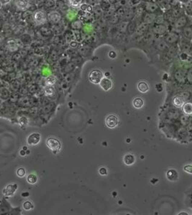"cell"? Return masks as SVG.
<instances>
[{
  "label": "cell",
  "instance_id": "cell-1",
  "mask_svg": "<svg viewBox=\"0 0 192 215\" xmlns=\"http://www.w3.org/2000/svg\"><path fill=\"white\" fill-rule=\"evenodd\" d=\"M33 20L37 25L44 24L46 23L47 21L48 20L47 14L45 11L41 10V9L36 10L33 15Z\"/></svg>",
  "mask_w": 192,
  "mask_h": 215
},
{
  "label": "cell",
  "instance_id": "cell-2",
  "mask_svg": "<svg viewBox=\"0 0 192 215\" xmlns=\"http://www.w3.org/2000/svg\"><path fill=\"white\" fill-rule=\"evenodd\" d=\"M181 38V35L175 31H170L164 36V41L168 45H176Z\"/></svg>",
  "mask_w": 192,
  "mask_h": 215
},
{
  "label": "cell",
  "instance_id": "cell-3",
  "mask_svg": "<svg viewBox=\"0 0 192 215\" xmlns=\"http://www.w3.org/2000/svg\"><path fill=\"white\" fill-rule=\"evenodd\" d=\"M189 19L190 17L189 15H182L180 17H178L177 19H176L174 22V27L176 29L181 30L183 28L186 26H189Z\"/></svg>",
  "mask_w": 192,
  "mask_h": 215
},
{
  "label": "cell",
  "instance_id": "cell-4",
  "mask_svg": "<svg viewBox=\"0 0 192 215\" xmlns=\"http://www.w3.org/2000/svg\"><path fill=\"white\" fill-rule=\"evenodd\" d=\"M144 9L146 12L155 13L157 15H161L160 13H162L161 12H163L158 5V4L156 2H145Z\"/></svg>",
  "mask_w": 192,
  "mask_h": 215
},
{
  "label": "cell",
  "instance_id": "cell-5",
  "mask_svg": "<svg viewBox=\"0 0 192 215\" xmlns=\"http://www.w3.org/2000/svg\"><path fill=\"white\" fill-rule=\"evenodd\" d=\"M168 33V28L166 24H155L153 27V33L158 36H165Z\"/></svg>",
  "mask_w": 192,
  "mask_h": 215
},
{
  "label": "cell",
  "instance_id": "cell-6",
  "mask_svg": "<svg viewBox=\"0 0 192 215\" xmlns=\"http://www.w3.org/2000/svg\"><path fill=\"white\" fill-rule=\"evenodd\" d=\"M103 77V73H102L100 70L94 69L91 71V73H89V79L91 82L95 83V84H98V83L101 82L102 79L104 78Z\"/></svg>",
  "mask_w": 192,
  "mask_h": 215
},
{
  "label": "cell",
  "instance_id": "cell-7",
  "mask_svg": "<svg viewBox=\"0 0 192 215\" xmlns=\"http://www.w3.org/2000/svg\"><path fill=\"white\" fill-rule=\"evenodd\" d=\"M47 146L53 151H58L60 149V142L56 138H50L46 141Z\"/></svg>",
  "mask_w": 192,
  "mask_h": 215
},
{
  "label": "cell",
  "instance_id": "cell-8",
  "mask_svg": "<svg viewBox=\"0 0 192 215\" xmlns=\"http://www.w3.org/2000/svg\"><path fill=\"white\" fill-rule=\"evenodd\" d=\"M48 20L53 24H58L61 20V15L58 11L53 10L47 14Z\"/></svg>",
  "mask_w": 192,
  "mask_h": 215
},
{
  "label": "cell",
  "instance_id": "cell-9",
  "mask_svg": "<svg viewBox=\"0 0 192 215\" xmlns=\"http://www.w3.org/2000/svg\"><path fill=\"white\" fill-rule=\"evenodd\" d=\"M158 15H159L145 12V14H143V16H142V22L148 24L154 23L155 20H156Z\"/></svg>",
  "mask_w": 192,
  "mask_h": 215
},
{
  "label": "cell",
  "instance_id": "cell-10",
  "mask_svg": "<svg viewBox=\"0 0 192 215\" xmlns=\"http://www.w3.org/2000/svg\"><path fill=\"white\" fill-rule=\"evenodd\" d=\"M119 119L117 116L111 115H109L106 118V126L109 128H114V127H117L118 125Z\"/></svg>",
  "mask_w": 192,
  "mask_h": 215
},
{
  "label": "cell",
  "instance_id": "cell-11",
  "mask_svg": "<svg viewBox=\"0 0 192 215\" xmlns=\"http://www.w3.org/2000/svg\"><path fill=\"white\" fill-rule=\"evenodd\" d=\"M181 37L184 38L189 40L192 41V28L190 26H186L181 30Z\"/></svg>",
  "mask_w": 192,
  "mask_h": 215
},
{
  "label": "cell",
  "instance_id": "cell-12",
  "mask_svg": "<svg viewBox=\"0 0 192 215\" xmlns=\"http://www.w3.org/2000/svg\"><path fill=\"white\" fill-rule=\"evenodd\" d=\"M15 6L21 10H25L30 7L29 0H15Z\"/></svg>",
  "mask_w": 192,
  "mask_h": 215
},
{
  "label": "cell",
  "instance_id": "cell-13",
  "mask_svg": "<svg viewBox=\"0 0 192 215\" xmlns=\"http://www.w3.org/2000/svg\"><path fill=\"white\" fill-rule=\"evenodd\" d=\"M19 45L18 43V41H16L14 39H10L7 42L6 47L9 51L12 52H15V51L18 50L19 48Z\"/></svg>",
  "mask_w": 192,
  "mask_h": 215
},
{
  "label": "cell",
  "instance_id": "cell-14",
  "mask_svg": "<svg viewBox=\"0 0 192 215\" xmlns=\"http://www.w3.org/2000/svg\"><path fill=\"white\" fill-rule=\"evenodd\" d=\"M156 3L163 12H167L171 8V5L168 0H156Z\"/></svg>",
  "mask_w": 192,
  "mask_h": 215
},
{
  "label": "cell",
  "instance_id": "cell-15",
  "mask_svg": "<svg viewBox=\"0 0 192 215\" xmlns=\"http://www.w3.org/2000/svg\"><path fill=\"white\" fill-rule=\"evenodd\" d=\"M41 140V135L38 133H33L28 137V143L31 145L37 144Z\"/></svg>",
  "mask_w": 192,
  "mask_h": 215
},
{
  "label": "cell",
  "instance_id": "cell-16",
  "mask_svg": "<svg viewBox=\"0 0 192 215\" xmlns=\"http://www.w3.org/2000/svg\"><path fill=\"white\" fill-rule=\"evenodd\" d=\"M148 25H149V24L144 23V22H142L139 26H138V28H137L135 31L136 35L138 36L145 35L146 34V32H147V30L148 29Z\"/></svg>",
  "mask_w": 192,
  "mask_h": 215
},
{
  "label": "cell",
  "instance_id": "cell-17",
  "mask_svg": "<svg viewBox=\"0 0 192 215\" xmlns=\"http://www.w3.org/2000/svg\"><path fill=\"white\" fill-rule=\"evenodd\" d=\"M99 84L102 89H104V91L109 90L112 88V81L109 79H107V78H103L99 83Z\"/></svg>",
  "mask_w": 192,
  "mask_h": 215
},
{
  "label": "cell",
  "instance_id": "cell-18",
  "mask_svg": "<svg viewBox=\"0 0 192 215\" xmlns=\"http://www.w3.org/2000/svg\"><path fill=\"white\" fill-rule=\"evenodd\" d=\"M137 28H138V24H137L136 21L131 20L128 23V25H127V30L130 35H132L133 33H135Z\"/></svg>",
  "mask_w": 192,
  "mask_h": 215
},
{
  "label": "cell",
  "instance_id": "cell-19",
  "mask_svg": "<svg viewBox=\"0 0 192 215\" xmlns=\"http://www.w3.org/2000/svg\"><path fill=\"white\" fill-rule=\"evenodd\" d=\"M16 189H17L16 184H11V185L7 186V187L4 189L3 193L5 194V195L9 197V196L12 195L13 194L15 193V191H16Z\"/></svg>",
  "mask_w": 192,
  "mask_h": 215
},
{
  "label": "cell",
  "instance_id": "cell-20",
  "mask_svg": "<svg viewBox=\"0 0 192 215\" xmlns=\"http://www.w3.org/2000/svg\"><path fill=\"white\" fill-rule=\"evenodd\" d=\"M78 14H79V11H77L75 8H72V7H71V8L68 9L67 14H66V18H67L68 20H72L77 16Z\"/></svg>",
  "mask_w": 192,
  "mask_h": 215
},
{
  "label": "cell",
  "instance_id": "cell-21",
  "mask_svg": "<svg viewBox=\"0 0 192 215\" xmlns=\"http://www.w3.org/2000/svg\"><path fill=\"white\" fill-rule=\"evenodd\" d=\"M167 178H168V180L172 181H177L178 178V173L175 170L168 171V173H167Z\"/></svg>",
  "mask_w": 192,
  "mask_h": 215
},
{
  "label": "cell",
  "instance_id": "cell-22",
  "mask_svg": "<svg viewBox=\"0 0 192 215\" xmlns=\"http://www.w3.org/2000/svg\"><path fill=\"white\" fill-rule=\"evenodd\" d=\"M138 90L142 93H145L149 90V86H148V83L145 81H140L138 85Z\"/></svg>",
  "mask_w": 192,
  "mask_h": 215
},
{
  "label": "cell",
  "instance_id": "cell-23",
  "mask_svg": "<svg viewBox=\"0 0 192 215\" xmlns=\"http://www.w3.org/2000/svg\"><path fill=\"white\" fill-rule=\"evenodd\" d=\"M83 0H68V4L72 8L78 9L82 5Z\"/></svg>",
  "mask_w": 192,
  "mask_h": 215
},
{
  "label": "cell",
  "instance_id": "cell-24",
  "mask_svg": "<svg viewBox=\"0 0 192 215\" xmlns=\"http://www.w3.org/2000/svg\"><path fill=\"white\" fill-rule=\"evenodd\" d=\"M124 163L127 165H130L135 163V157L134 155L128 154L124 157Z\"/></svg>",
  "mask_w": 192,
  "mask_h": 215
},
{
  "label": "cell",
  "instance_id": "cell-25",
  "mask_svg": "<svg viewBox=\"0 0 192 215\" xmlns=\"http://www.w3.org/2000/svg\"><path fill=\"white\" fill-rule=\"evenodd\" d=\"M183 111L186 115H192V104L186 103L183 106Z\"/></svg>",
  "mask_w": 192,
  "mask_h": 215
},
{
  "label": "cell",
  "instance_id": "cell-26",
  "mask_svg": "<svg viewBox=\"0 0 192 215\" xmlns=\"http://www.w3.org/2000/svg\"><path fill=\"white\" fill-rule=\"evenodd\" d=\"M143 101L140 98H136L133 101V106L136 108V109H140L143 106Z\"/></svg>",
  "mask_w": 192,
  "mask_h": 215
},
{
  "label": "cell",
  "instance_id": "cell-27",
  "mask_svg": "<svg viewBox=\"0 0 192 215\" xmlns=\"http://www.w3.org/2000/svg\"><path fill=\"white\" fill-rule=\"evenodd\" d=\"M44 6L47 9L54 8L56 6V2L55 0H45Z\"/></svg>",
  "mask_w": 192,
  "mask_h": 215
},
{
  "label": "cell",
  "instance_id": "cell-28",
  "mask_svg": "<svg viewBox=\"0 0 192 215\" xmlns=\"http://www.w3.org/2000/svg\"><path fill=\"white\" fill-rule=\"evenodd\" d=\"M83 25V22L80 20H76L75 22H73V23L71 24V27L73 30H80L81 28H82Z\"/></svg>",
  "mask_w": 192,
  "mask_h": 215
},
{
  "label": "cell",
  "instance_id": "cell-29",
  "mask_svg": "<svg viewBox=\"0 0 192 215\" xmlns=\"http://www.w3.org/2000/svg\"><path fill=\"white\" fill-rule=\"evenodd\" d=\"M73 38L74 40H76L77 42H81L82 41V35H81V32L79 31V30H75L73 31Z\"/></svg>",
  "mask_w": 192,
  "mask_h": 215
},
{
  "label": "cell",
  "instance_id": "cell-30",
  "mask_svg": "<svg viewBox=\"0 0 192 215\" xmlns=\"http://www.w3.org/2000/svg\"><path fill=\"white\" fill-rule=\"evenodd\" d=\"M184 7H185V12L187 15L192 17V1L184 5Z\"/></svg>",
  "mask_w": 192,
  "mask_h": 215
},
{
  "label": "cell",
  "instance_id": "cell-31",
  "mask_svg": "<svg viewBox=\"0 0 192 215\" xmlns=\"http://www.w3.org/2000/svg\"><path fill=\"white\" fill-rule=\"evenodd\" d=\"M174 105L177 106V107H180V106H181L184 104L183 99L180 97V96H176L174 99Z\"/></svg>",
  "mask_w": 192,
  "mask_h": 215
},
{
  "label": "cell",
  "instance_id": "cell-32",
  "mask_svg": "<svg viewBox=\"0 0 192 215\" xmlns=\"http://www.w3.org/2000/svg\"><path fill=\"white\" fill-rule=\"evenodd\" d=\"M101 7H102L103 10L107 12V11H109L110 8H111V4L108 2V0H106V1H104V2H102V4H101Z\"/></svg>",
  "mask_w": 192,
  "mask_h": 215
},
{
  "label": "cell",
  "instance_id": "cell-33",
  "mask_svg": "<svg viewBox=\"0 0 192 215\" xmlns=\"http://www.w3.org/2000/svg\"><path fill=\"white\" fill-rule=\"evenodd\" d=\"M27 181L30 184H35L36 182L37 181V178L35 175L34 174H30L29 176L27 178Z\"/></svg>",
  "mask_w": 192,
  "mask_h": 215
},
{
  "label": "cell",
  "instance_id": "cell-34",
  "mask_svg": "<svg viewBox=\"0 0 192 215\" xmlns=\"http://www.w3.org/2000/svg\"><path fill=\"white\" fill-rule=\"evenodd\" d=\"M128 23L129 22H122L120 23H119L118 25H117V28H118L119 31L125 32V30H127Z\"/></svg>",
  "mask_w": 192,
  "mask_h": 215
},
{
  "label": "cell",
  "instance_id": "cell-35",
  "mask_svg": "<svg viewBox=\"0 0 192 215\" xmlns=\"http://www.w3.org/2000/svg\"><path fill=\"white\" fill-rule=\"evenodd\" d=\"M56 78L54 77V76H50V77H48L45 80V83H46L47 85H53L55 83H56Z\"/></svg>",
  "mask_w": 192,
  "mask_h": 215
},
{
  "label": "cell",
  "instance_id": "cell-36",
  "mask_svg": "<svg viewBox=\"0 0 192 215\" xmlns=\"http://www.w3.org/2000/svg\"><path fill=\"white\" fill-rule=\"evenodd\" d=\"M119 21V17L117 14L112 15V16H111V20H110V22H112V24L118 23Z\"/></svg>",
  "mask_w": 192,
  "mask_h": 215
},
{
  "label": "cell",
  "instance_id": "cell-37",
  "mask_svg": "<svg viewBox=\"0 0 192 215\" xmlns=\"http://www.w3.org/2000/svg\"><path fill=\"white\" fill-rule=\"evenodd\" d=\"M141 2V0H129L128 5L130 7H136L138 6Z\"/></svg>",
  "mask_w": 192,
  "mask_h": 215
},
{
  "label": "cell",
  "instance_id": "cell-38",
  "mask_svg": "<svg viewBox=\"0 0 192 215\" xmlns=\"http://www.w3.org/2000/svg\"><path fill=\"white\" fill-rule=\"evenodd\" d=\"M133 17H134V12L132 10L128 11V12H126V14L125 15V20H130L131 19H132Z\"/></svg>",
  "mask_w": 192,
  "mask_h": 215
},
{
  "label": "cell",
  "instance_id": "cell-39",
  "mask_svg": "<svg viewBox=\"0 0 192 215\" xmlns=\"http://www.w3.org/2000/svg\"><path fill=\"white\" fill-rule=\"evenodd\" d=\"M125 14H126V11L125 9L123 8V7H120L117 9V15H118L119 18H122V17H125Z\"/></svg>",
  "mask_w": 192,
  "mask_h": 215
},
{
  "label": "cell",
  "instance_id": "cell-40",
  "mask_svg": "<svg viewBox=\"0 0 192 215\" xmlns=\"http://www.w3.org/2000/svg\"><path fill=\"white\" fill-rule=\"evenodd\" d=\"M33 204L32 203L29 201H27L23 204V208L25 209V210H30V209H33Z\"/></svg>",
  "mask_w": 192,
  "mask_h": 215
},
{
  "label": "cell",
  "instance_id": "cell-41",
  "mask_svg": "<svg viewBox=\"0 0 192 215\" xmlns=\"http://www.w3.org/2000/svg\"><path fill=\"white\" fill-rule=\"evenodd\" d=\"M17 174L19 177H23L24 175H25V171H24V168H19L18 171H17Z\"/></svg>",
  "mask_w": 192,
  "mask_h": 215
},
{
  "label": "cell",
  "instance_id": "cell-42",
  "mask_svg": "<svg viewBox=\"0 0 192 215\" xmlns=\"http://www.w3.org/2000/svg\"><path fill=\"white\" fill-rule=\"evenodd\" d=\"M72 35H73V34H69V33H66V34L65 39H66V42H67V43H70L72 41H73V40H74L73 37H72Z\"/></svg>",
  "mask_w": 192,
  "mask_h": 215
},
{
  "label": "cell",
  "instance_id": "cell-43",
  "mask_svg": "<svg viewBox=\"0 0 192 215\" xmlns=\"http://www.w3.org/2000/svg\"><path fill=\"white\" fill-rule=\"evenodd\" d=\"M184 170L186 171V172L189 173V174H192V165H186L184 167Z\"/></svg>",
  "mask_w": 192,
  "mask_h": 215
},
{
  "label": "cell",
  "instance_id": "cell-44",
  "mask_svg": "<svg viewBox=\"0 0 192 215\" xmlns=\"http://www.w3.org/2000/svg\"><path fill=\"white\" fill-rule=\"evenodd\" d=\"M89 5H88V4H86V3L82 4V5H81V7H80V9H81V11H83V12H87V9H88Z\"/></svg>",
  "mask_w": 192,
  "mask_h": 215
},
{
  "label": "cell",
  "instance_id": "cell-45",
  "mask_svg": "<svg viewBox=\"0 0 192 215\" xmlns=\"http://www.w3.org/2000/svg\"><path fill=\"white\" fill-rule=\"evenodd\" d=\"M20 125H27V123H28V119H26L25 117H21L20 119Z\"/></svg>",
  "mask_w": 192,
  "mask_h": 215
},
{
  "label": "cell",
  "instance_id": "cell-46",
  "mask_svg": "<svg viewBox=\"0 0 192 215\" xmlns=\"http://www.w3.org/2000/svg\"><path fill=\"white\" fill-rule=\"evenodd\" d=\"M78 43H79V42H77L76 41V40H73V41H72L71 43H69V44L72 47H76L77 45H78Z\"/></svg>",
  "mask_w": 192,
  "mask_h": 215
},
{
  "label": "cell",
  "instance_id": "cell-47",
  "mask_svg": "<svg viewBox=\"0 0 192 215\" xmlns=\"http://www.w3.org/2000/svg\"><path fill=\"white\" fill-rule=\"evenodd\" d=\"M99 174L102 176H105V175L107 174V172H106V170L105 168H101L99 169Z\"/></svg>",
  "mask_w": 192,
  "mask_h": 215
},
{
  "label": "cell",
  "instance_id": "cell-48",
  "mask_svg": "<svg viewBox=\"0 0 192 215\" xmlns=\"http://www.w3.org/2000/svg\"><path fill=\"white\" fill-rule=\"evenodd\" d=\"M178 2H179L180 4H181V5H186V4H188L191 1H192V0H178Z\"/></svg>",
  "mask_w": 192,
  "mask_h": 215
},
{
  "label": "cell",
  "instance_id": "cell-49",
  "mask_svg": "<svg viewBox=\"0 0 192 215\" xmlns=\"http://www.w3.org/2000/svg\"><path fill=\"white\" fill-rule=\"evenodd\" d=\"M10 1H11V0H0L2 5H7V4H8V3L10 2Z\"/></svg>",
  "mask_w": 192,
  "mask_h": 215
},
{
  "label": "cell",
  "instance_id": "cell-50",
  "mask_svg": "<svg viewBox=\"0 0 192 215\" xmlns=\"http://www.w3.org/2000/svg\"><path fill=\"white\" fill-rule=\"evenodd\" d=\"M116 56H117V55H116V53L114 52V51H111V52H110L109 54V56L111 58H115L116 57Z\"/></svg>",
  "mask_w": 192,
  "mask_h": 215
},
{
  "label": "cell",
  "instance_id": "cell-51",
  "mask_svg": "<svg viewBox=\"0 0 192 215\" xmlns=\"http://www.w3.org/2000/svg\"><path fill=\"white\" fill-rule=\"evenodd\" d=\"M108 2L111 4V5H114V4L116 3V2H117V0H108Z\"/></svg>",
  "mask_w": 192,
  "mask_h": 215
}]
</instances>
